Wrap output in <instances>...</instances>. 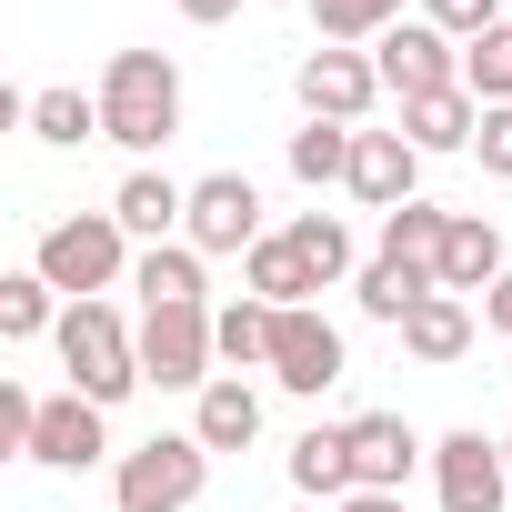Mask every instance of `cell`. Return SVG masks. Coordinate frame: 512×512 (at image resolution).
Here are the masks:
<instances>
[{
  "label": "cell",
  "mask_w": 512,
  "mask_h": 512,
  "mask_svg": "<svg viewBox=\"0 0 512 512\" xmlns=\"http://www.w3.org/2000/svg\"><path fill=\"white\" fill-rule=\"evenodd\" d=\"M191 432H201L211 452H251V442H262V392H251L241 372L201 382V412H191Z\"/></svg>",
  "instance_id": "18"
},
{
  "label": "cell",
  "mask_w": 512,
  "mask_h": 512,
  "mask_svg": "<svg viewBox=\"0 0 512 512\" xmlns=\"http://www.w3.org/2000/svg\"><path fill=\"white\" fill-rule=\"evenodd\" d=\"M432 272H442V292H462V302H472V292H492V282L512 272V251H502V231H492L482 211H452L442 262H432Z\"/></svg>",
  "instance_id": "16"
},
{
  "label": "cell",
  "mask_w": 512,
  "mask_h": 512,
  "mask_svg": "<svg viewBox=\"0 0 512 512\" xmlns=\"http://www.w3.org/2000/svg\"><path fill=\"white\" fill-rule=\"evenodd\" d=\"M442 292V272H422V262H392V251H372V262L352 272V302H362V322H382V332H402L422 302Z\"/></svg>",
  "instance_id": "15"
},
{
  "label": "cell",
  "mask_w": 512,
  "mask_h": 512,
  "mask_svg": "<svg viewBox=\"0 0 512 512\" xmlns=\"http://www.w3.org/2000/svg\"><path fill=\"white\" fill-rule=\"evenodd\" d=\"M292 492H302V502H352V492H362L352 432H342V422H312V432L292 442Z\"/></svg>",
  "instance_id": "17"
},
{
  "label": "cell",
  "mask_w": 512,
  "mask_h": 512,
  "mask_svg": "<svg viewBox=\"0 0 512 512\" xmlns=\"http://www.w3.org/2000/svg\"><path fill=\"white\" fill-rule=\"evenodd\" d=\"M21 121H31V141H51V151H81V141H101V101H81L71 81L31 91V101H21Z\"/></svg>",
  "instance_id": "22"
},
{
  "label": "cell",
  "mask_w": 512,
  "mask_h": 512,
  "mask_svg": "<svg viewBox=\"0 0 512 512\" xmlns=\"http://www.w3.org/2000/svg\"><path fill=\"white\" fill-rule=\"evenodd\" d=\"M442 231H452V211H432V201H402V211H382V251L392 262H442Z\"/></svg>",
  "instance_id": "29"
},
{
  "label": "cell",
  "mask_w": 512,
  "mask_h": 512,
  "mask_svg": "<svg viewBox=\"0 0 512 512\" xmlns=\"http://www.w3.org/2000/svg\"><path fill=\"white\" fill-rule=\"evenodd\" d=\"M352 121H302L292 131V181H312V191H332V181H352Z\"/></svg>",
  "instance_id": "25"
},
{
  "label": "cell",
  "mask_w": 512,
  "mask_h": 512,
  "mask_svg": "<svg viewBox=\"0 0 512 512\" xmlns=\"http://www.w3.org/2000/svg\"><path fill=\"white\" fill-rule=\"evenodd\" d=\"M241 292H251V302H272V312H302L322 282L302 272V251L272 231V241H251V251H241Z\"/></svg>",
  "instance_id": "19"
},
{
  "label": "cell",
  "mask_w": 512,
  "mask_h": 512,
  "mask_svg": "<svg viewBox=\"0 0 512 512\" xmlns=\"http://www.w3.org/2000/svg\"><path fill=\"white\" fill-rule=\"evenodd\" d=\"M432 492H442V512H502V502H512L502 442H492V432H442V442H432Z\"/></svg>",
  "instance_id": "8"
},
{
  "label": "cell",
  "mask_w": 512,
  "mask_h": 512,
  "mask_svg": "<svg viewBox=\"0 0 512 512\" xmlns=\"http://www.w3.org/2000/svg\"><path fill=\"white\" fill-rule=\"evenodd\" d=\"M171 11H181V21H191V31H221V21H231V11H241V0H171Z\"/></svg>",
  "instance_id": "34"
},
{
  "label": "cell",
  "mask_w": 512,
  "mask_h": 512,
  "mask_svg": "<svg viewBox=\"0 0 512 512\" xmlns=\"http://www.w3.org/2000/svg\"><path fill=\"white\" fill-rule=\"evenodd\" d=\"M272 322H282V312H272V302H251V292H241L231 312H211L221 362H231V372H241V362H272Z\"/></svg>",
  "instance_id": "28"
},
{
  "label": "cell",
  "mask_w": 512,
  "mask_h": 512,
  "mask_svg": "<svg viewBox=\"0 0 512 512\" xmlns=\"http://www.w3.org/2000/svg\"><path fill=\"white\" fill-rule=\"evenodd\" d=\"M362 211H402V201H422V151L402 141V131H362L352 141V181H342Z\"/></svg>",
  "instance_id": "12"
},
{
  "label": "cell",
  "mask_w": 512,
  "mask_h": 512,
  "mask_svg": "<svg viewBox=\"0 0 512 512\" xmlns=\"http://www.w3.org/2000/svg\"><path fill=\"white\" fill-rule=\"evenodd\" d=\"M131 292H141V312H161V302H201V251H191V241H151L141 262H131Z\"/></svg>",
  "instance_id": "23"
},
{
  "label": "cell",
  "mask_w": 512,
  "mask_h": 512,
  "mask_svg": "<svg viewBox=\"0 0 512 512\" xmlns=\"http://www.w3.org/2000/svg\"><path fill=\"white\" fill-rule=\"evenodd\" d=\"M422 21L452 41H482V31H502V0H422Z\"/></svg>",
  "instance_id": "31"
},
{
  "label": "cell",
  "mask_w": 512,
  "mask_h": 512,
  "mask_svg": "<svg viewBox=\"0 0 512 512\" xmlns=\"http://www.w3.org/2000/svg\"><path fill=\"white\" fill-rule=\"evenodd\" d=\"M292 91H302L312 121H352V131H362L372 101H382V71H372V51H332V41H322V51L292 71Z\"/></svg>",
  "instance_id": "10"
},
{
  "label": "cell",
  "mask_w": 512,
  "mask_h": 512,
  "mask_svg": "<svg viewBox=\"0 0 512 512\" xmlns=\"http://www.w3.org/2000/svg\"><path fill=\"white\" fill-rule=\"evenodd\" d=\"M342 432H352V472H362V492H402L412 462H432V442H422L402 412H352Z\"/></svg>",
  "instance_id": "14"
},
{
  "label": "cell",
  "mask_w": 512,
  "mask_h": 512,
  "mask_svg": "<svg viewBox=\"0 0 512 512\" xmlns=\"http://www.w3.org/2000/svg\"><path fill=\"white\" fill-rule=\"evenodd\" d=\"M392 21H402V0H312V31L332 51H372Z\"/></svg>",
  "instance_id": "27"
},
{
  "label": "cell",
  "mask_w": 512,
  "mask_h": 512,
  "mask_svg": "<svg viewBox=\"0 0 512 512\" xmlns=\"http://www.w3.org/2000/svg\"><path fill=\"white\" fill-rule=\"evenodd\" d=\"M342 372H352V352H342V332H332V322H322L312 302L272 322V382H282V392H302V402H322V392H332Z\"/></svg>",
  "instance_id": "9"
},
{
  "label": "cell",
  "mask_w": 512,
  "mask_h": 512,
  "mask_svg": "<svg viewBox=\"0 0 512 512\" xmlns=\"http://www.w3.org/2000/svg\"><path fill=\"white\" fill-rule=\"evenodd\" d=\"M31 462H41V472H91V462H111V412L81 402V392H51V402H41V432H31Z\"/></svg>",
  "instance_id": "11"
},
{
  "label": "cell",
  "mask_w": 512,
  "mask_h": 512,
  "mask_svg": "<svg viewBox=\"0 0 512 512\" xmlns=\"http://www.w3.org/2000/svg\"><path fill=\"white\" fill-rule=\"evenodd\" d=\"M111 221L151 251V241H181V221H191V181H171V171H151V161H131L121 171V191H111Z\"/></svg>",
  "instance_id": "13"
},
{
  "label": "cell",
  "mask_w": 512,
  "mask_h": 512,
  "mask_svg": "<svg viewBox=\"0 0 512 512\" xmlns=\"http://www.w3.org/2000/svg\"><path fill=\"white\" fill-rule=\"evenodd\" d=\"M61 292L41 282V272H11V282H0V342H41V332H61Z\"/></svg>",
  "instance_id": "26"
},
{
  "label": "cell",
  "mask_w": 512,
  "mask_h": 512,
  "mask_svg": "<svg viewBox=\"0 0 512 512\" xmlns=\"http://www.w3.org/2000/svg\"><path fill=\"white\" fill-rule=\"evenodd\" d=\"M472 131H482V101L472 91H432V101H402V141L432 161V151H472Z\"/></svg>",
  "instance_id": "20"
},
{
  "label": "cell",
  "mask_w": 512,
  "mask_h": 512,
  "mask_svg": "<svg viewBox=\"0 0 512 512\" xmlns=\"http://www.w3.org/2000/svg\"><path fill=\"white\" fill-rule=\"evenodd\" d=\"M372 71H382V91H392V101L462 91V51H452V31H432V21H392V31L372 41Z\"/></svg>",
  "instance_id": "6"
},
{
  "label": "cell",
  "mask_w": 512,
  "mask_h": 512,
  "mask_svg": "<svg viewBox=\"0 0 512 512\" xmlns=\"http://www.w3.org/2000/svg\"><path fill=\"white\" fill-rule=\"evenodd\" d=\"M282 241H292V251H302V272H312V282H322V292H332V282H352V272H362V262H352V231H342V221H332V211H302V221H282Z\"/></svg>",
  "instance_id": "24"
},
{
  "label": "cell",
  "mask_w": 512,
  "mask_h": 512,
  "mask_svg": "<svg viewBox=\"0 0 512 512\" xmlns=\"http://www.w3.org/2000/svg\"><path fill=\"white\" fill-rule=\"evenodd\" d=\"M51 342H61V372H71V392H81V402H101V412H111V402H131V392H141V322H121L111 302H71Z\"/></svg>",
  "instance_id": "2"
},
{
  "label": "cell",
  "mask_w": 512,
  "mask_h": 512,
  "mask_svg": "<svg viewBox=\"0 0 512 512\" xmlns=\"http://www.w3.org/2000/svg\"><path fill=\"white\" fill-rule=\"evenodd\" d=\"M482 322H492V332H502V342H512V272H502V282H492V292H482Z\"/></svg>",
  "instance_id": "35"
},
{
  "label": "cell",
  "mask_w": 512,
  "mask_h": 512,
  "mask_svg": "<svg viewBox=\"0 0 512 512\" xmlns=\"http://www.w3.org/2000/svg\"><path fill=\"white\" fill-rule=\"evenodd\" d=\"M91 101H101V141H121L131 161L181 141V61L171 51H111Z\"/></svg>",
  "instance_id": "1"
},
{
  "label": "cell",
  "mask_w": 512,
  "mask_h": 512,
  "mask_svg": "<svg viewBox=\"0 0 512 512\" xmlns=\"http://www.w3.org/2000/svg\"><path fill=\"white\" fill-rule=\"evenodd\" d=\"M211 492V442L201 432H151L111 462V502L121 512H191Z\"/></svg>",
  "instance_id": "4"
},
{
  "label": "cell",
  "mask_w": 512,
  "mask_h": 512,
  "mask_svg": "<svg viewBox=\"0 0 512 512\" xmlns=\"http://www.w3.org/2000/svg\"><path fill=\"white\" fill-rule=\"evenodd\" d=\"M211 362H221V342H211V302H161V312H141V382H161V392H201V382H221Z\"/></svg>",
  "instance_id": "5"
},
{
  "label": "cell",
  "mask_w": 512,
  "mask_h": 512,
  "mask_svg": "<svg viewBox=\"0 0 512 512\" xmlns=\"http://www.w3.org/2000/svg\"><path fill=\"white\" fill-rule=\"evenodd\" d=\"M181 241L201 251V262L272 241V231H262V191H251V171H211V181H191V221H181Z\"/></svg>",
  "instance_id": "7"
},
{
  "label": "cell",
  "mask_w": 512,
  "mask_h": 512,
  "mask_svg": "<svg viewBox=\"0 0 512 512\" xmlns=\"http://www.w3.org/2000/svg\"><path fill=\"white\" fill-rule=\"evenodd\" d=\"M502 462H512V432H502Z\"/></svg>",
  "instance_id": "37"
},
{
  "label": "cell",
  "mask_w": 512,
  "mask_h": 512,
  "mask_svg": "<svg viewBox=\"0 0 512 512\" xmlns=\"http://www.w3.org/2000/svg\"><path fill=\"white\" fill-rule=\"evenodd\" d=\"M332 512H412L402 492H352V502H332Z\"/></svg>",
  "instance_id": "36"
},
{
  "label": "cell",
  "mask_w": 512,
  "mask_h": 512,
  "mask_svg": "<svg viewBox=\"0 0 512 512\" xmlns=\"http://www.w3.org/2000/svg\"><path fill=\"white\" fill-rule=\"evenodd\" d=\"M31 272H41L51 292H71V302H101V292L131 272V231H121L111 211H61V221L41 231V251H31Z\"/></svg>",
  "instance_id": "3"
},
{
  "label": "cell",
  "mask_w": 512,
  "mask_h": 512,
  "mask_svg": "<svg viewBox=\"0 0 512 512\" xmlns=\"http://www.w3.org/2000/svg\"><path fill=\"white\" fill-rule=\"evenodd\" d=\"M302 512H332V502H302Z\"/></svg>",
  "instance_id": "38"
},
{
  "label": "cell",
  "mask_w": 512,
  "mask_h": 512,
  "mask_svg": "<svg viewBox=\"0 0 512 512\" xmlns=\"http://www.w3.org/2000/svg\"><path fill=\"white\" fill-rule=\"evenodd\" d=\"M402 352H412V362H432V372H442V362H462V352H472V302H462V292H432V302L402 322Z\"/></svg>",
  "instance_id": "21"
},
{
  "label": "cell",
  "mask_w": 512,
  "mask_h": 512,
  "mask_svg": "<svg viewBox=\"0 0 512 512\" xmlns=\"http://www.w3.org/2000/svg\"><path fill=\"white\" fill-rule=\"evenodd\" d=\"M31 432H41V402L21 382H0V452H31Z\"/></svg>",
  "instance_id": "32"
},
{
  "label": "cell",
  "mask_w": 512,
  "mask_h": 512,
  "mask_svg": "<svg viewBox=\"0 0 512 512\" xmlns=\"http://www.w3.org/2000/svg\"><path fill=\"white\" fill-rule=\"evenodd\" d=\"M462 91H472L482 111H502V101H512V21H502V31H482V41H462Z\"/></svg>",
  "instance_id": "30"
},
{
  "label": "cell",
  "mask_w": 512,
  "mask_h": 512,
  "mask_svg": "<svg viewBox=\"0 0 512 512\" xmlns=\"http://www.w3.org/2000/svg\"><path fill=\"white\" fill-rule=\"evenodd\" d=\"M472 151H482V171H502V181H512V101H502V111H482Z\"/></svg>",
  "instance_id": "33"
}]
</instances>
